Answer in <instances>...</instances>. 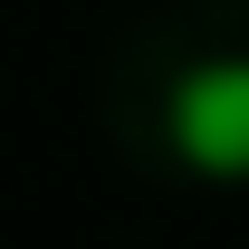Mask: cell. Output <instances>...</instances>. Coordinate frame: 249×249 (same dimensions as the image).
I'll use <instances>...</instances> for the list:
<instances>
[{
	"label": "cell",
	"mask_w": 249,
	"mask_h": 249,
	"mask_svg": "<svg viewBox=\"0 0 249 249\" xmlns=\"http://www.w3.org/2000/svg\"><path fill=\"white\" fill-rule=\"evenodd\" d=\"M163 134H173L182 173H201V182H249V58L192 67L182 87H173Z\"/></svg>",
	"instance_id": "obj_1"
}]
</instances>
